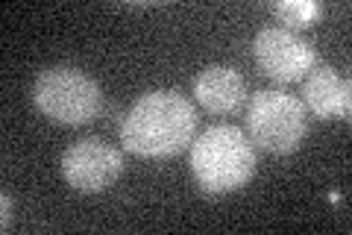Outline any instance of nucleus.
Wrapping results in <instances>:
<instances>
[{
	"label": "nucleus",
	"instance_id": "obj_8",
	"mask_svg": "<svg viewBox=\"0 0 352 235\" xmlns=\"http://www.w3.org/2000/svg\"><path fill=\"white\" fill-rule=\"evenodd\" d=\"M302 100L314 112L317 118H349L352 112V94H349V80L340 76L332 65H314L305 76L302 85Z\"/></svg>",
	"mask_w": 352,
	"mask_h": 235
},
{
	"label": "nucleus",
	"instance_id": "obj_7",
	"mask_svg": "<svg viewBox=\"0 0 352 235\" xmlns=\"http://www.w3.org/2000/svg\"><path fill=\"white\" fill-rule=\"evenodd\" d=\"M194 97L212 115H229L244 106L247 80L232 65H206L194 80Z\"/></svg>",
	"mask_w": 352,
	"mask_h": 235
},
{
	"label": "nucleus",
	"instance_id": "obj_9",
	"mask_svg": "<svg viewBox=\"0 0 352 235\" xmlns=\"http://www.w3.org/2000/svg\"><path fill=\"white\" fill-rule=\"evenodd\" d=\"M270 12L279 18V24H285V30L294 32L314 27L323 18V3L320 0H282V3L270 6Z\"/></svg>",
	"mask_w": 352,
	"mask_h": 235
},
{
	"label": "nucleus",
	"instance_id": "obj_10",
	"mask_svg": "<svg viewBox=\"0 0 352 235\" xmlns=\"http://www.w3.org/2000/svg\"><path fill=\"white\" fill-rule=\"evenodd\" d=\"M0 203H3V221H0V229H9V223H12V218H15V203H12L9 194L0 197Z\"/></svg>",
	"mask_w": 352,
	"mask_h": 235
},
{
	"label": "nucleus",
	"instance_id": "obj_3",
	"mask_svg": "<svg viewBox=\"0 0 352 235\" xmlns=\"http://www.w3.org/2000/svg\"><path fill=\"white\" fill-rule=\"evenodd\" d=\"M32 103L53 124L82 127L100 115L103 92L94 76L74 65H50L32 83Z\"/></svg>",
	"mask_w": 352,
	"mask_h": 235
},
{
	"label": "nucleus",
	"instance_id": "obj_4",
	"mask_svg": "<svg viewBox=\"0 0 352 235\" xmlns=\"http://www.w3.org/2000/svg\"><path fill=\"white\" fill-rule=\"evenodd\" d=\"M308 132V118L302 100H296L288 92L276 88H264L252 94L247 106V136L256 147L288 156L300 150V144Z\"/></svg>",
	"mask_w": 352,
	"mask_h": 235
},
{
	"label": "nucleus",
	"instance_id": "obj_6",
	"mask_svg": "<svg viewBox=\"0 0 352 235\" xmlns=\"http://www.w3.org/2000/svg\"><path fill=\"white\" fill-rule=\"evenodd\" d=\"M252 56L261 74L276 83H300L317 65V53L305 39L285 27H264L252 39Z\"/></svg>",
	"mask_w": 352,
	"mask_h": 235
},
{
	"label": "nucleus",
	"instance_id": "obj_5",
	"mask_svg": "<svg viewBox=\"0 0 352 235\" xmlns=\"http://www.w3.org/2000/svg\"><path fill=\"white\" fill-rule=\"evenodd\" d=\"M124 174V153L103 139H80L62 153V176L74 192L100 194Z\"/></svg>",
	"mask_w": 352,
	"mask_h": 235
},
{
	"label": "nucleus",
	"instance_id": "obj_2",
	"mask_svg": "<svg viewBox=\"0 0 352 235\" xmlns=\"http://www.w3.org/2000/svg\"><path fill=\"white\" fill-rule=\"evenodd\" d=\"M191 174L206 194L238 192L256 174V147L232 124L208 127L191 144Z\"/></svg>",
	"mask_w": 352,
	"mask_h": 235
},
{
	"label": "nucleus",
	"instance_id": "obj_1",
	"mask_svg": "<svg viewBox=\"0 0 352 235\" xmlns=\"http://www.w3.org/2000/svg\"><path fill=\"white\" fill-rule=\"evenodd\" d=\"M197 139V109L173 88L141 94L120 121V141L132 156L170 159Z\"/></svg>",
	"mask_w": 352,
	"mask_h": 235
}]
</instances>
